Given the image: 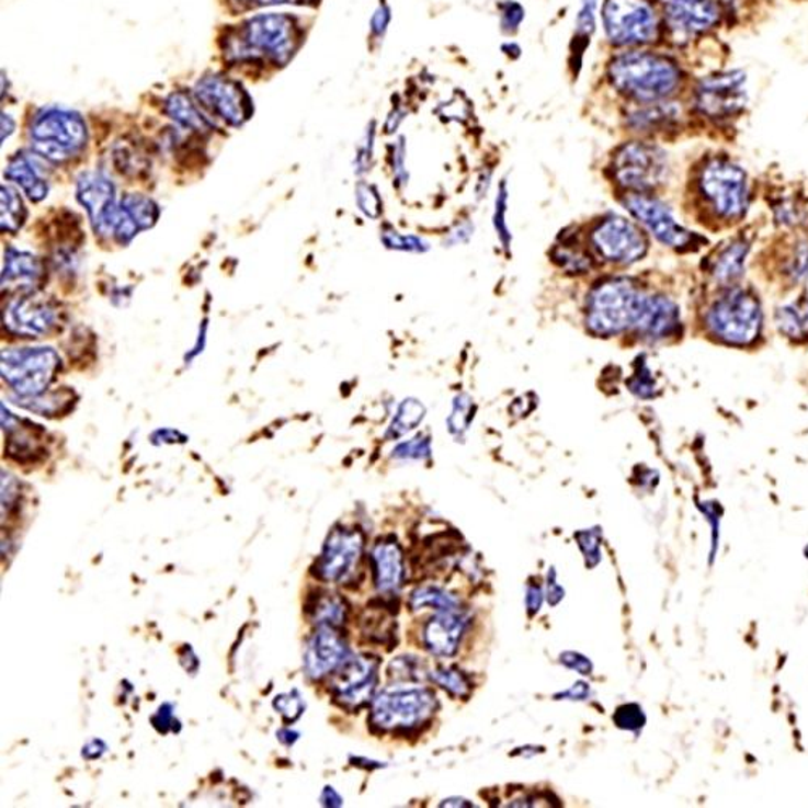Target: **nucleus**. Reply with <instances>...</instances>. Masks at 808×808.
I'll list each match as a JSON object with an SVG mask.
<instances>
[{
    "instance_id": "nucleus-1",
    "label": "nucleus",
    "mask_w": 808,
    "mask_h": 808,
    "mask_svg": "<svg viewBox=\"0 0 808 808\" xmlns=\"http://www.w3.org/2000/svg\"><path fill=\"white\" fill-rule=\"evenodd\" d=\"M301 43L295 19L278 13L258 15L227 37V57L234 60H271L286 65Z\"/></svg>"
},
{
    "instance_id": "nucleus-2",
    "label": "nucleus",
    "mask_w": 808,
    "mask_h": 808,
    "mask_svg": "<svg viewBox=\"0 0 808 808\" xmlns=\"http://www.w3.org/2000/svg\"><path fill=\"white\" fill-rule=\"evenodd\" d=\"M610 80L619 93L652 102L673 94L680 70L667 57L650 53H627L610 65Z\"/></svg>"
},
{
    "instance_id": "nucleus-3",
    "label": "nucleus",
    "mask_w": 808,
    "mask_h": 808,
    "mask_svg": "<svg viewBox=\"0 0 808 808\" xmlns=\"http://www.w3.org/2000/svg\"><path fill=\"white\" fill-rule=\"evenodd\" d=\"M436 697L428 685L412 681L388 685L378 692L371 710V722L382 731H411L434 716Z\"/></svg>"
},
{
    "instance_id": "nucleus-4",
    "label": "nucleus",
    "mask_w": 808,
    "mask_h": 808,
    "mask_svg": "<svg viewBox=\"0 0 808 808\" xmlns=\"http://www.w3.org/2000/svg\"><path fill=\"white\" fill-rule=\"evenodd\" d=\"M644 295L627 278L596 285L588 301V327L595 335L610 337L634 327Z\"/></svg>"
},
{
    "instance_id": "nucleus-5",
    "label": "nucleus",
    "mask_w": 808,
    "mask_h": 808,
    "mask_svg": "<svg viewBox=\"0 0 808 808\" xmlns=\"http://www.w3.org/2000/svg\"><path fill=\"white\" fill-rule=\"evenodd\" d=\"M32 139L37 155L50 162H64L87 146V124L77 112L43 109L34 118Z\"/></svg>"
},
{
    "instance_id": "nucleus-6",
    "label": "nucleus",
    "mask_w": 808,
    "mask_h": 808,
    "mask_svg": "<svg viewBox=\"0 0 808 808\" xmlns=\"http://www.w3.org/2000/svg\"><path fill=\"white\" fill-rule=\"evenodd\" d=\"M59 356L53 348H22L2 353V377L16 394L37 397L59 369Z\"/></svg>"
},
{
    "instance_id": "nucleus-7",
    "label": "nucleus",
    "mask_w": 808,
    "mask_h": 808,
    "mask_svg": "<svg viewBox=\"0 0 808 808\" xmlns=\"http://www.w3.org/2000/svg\"><path fill=\"white\" fill-rule=\"evenodd\" d=\"M708 326L728 343L747 344L759 335L762 312L759 301L742 289L721 296L708 312Z\"/></svg>"
},
{
    "instance_id": "nucleus-8",
    "label": "nucleus",
    "mask_w": 808,
    "mask_h": 808,
    "mask_svg": "<svg viewBox=\"0 0 808 808\" xmlns=\"http://www.w3.org/2000/svg\"><path fill=\"white\" fill-rule=\"evenodd\" d=\"M603 25L618 46L650 43L658 34L657 13L649 0H606Z\"/></svg>"
},
{
    "instance_id": "nucleus-9",
    "label": "nucleus",
    "mask_w": 808,
    "mask_h": 808,
    "mask_svg": "<svg viewBox=\"0 0 808 808\" xmlns=\"http://www.w3.org/2000/svg\"><path fill=\"white\" fill-rule=\"evenodd\" d=\"M701 187L719 216L738 218L746 213V173L735 163L718 159L708 162L702 172Z\"/></svg>"
},
{
    "instance_id": "nucleus-10",
    "label": "nucleus",
    "mask_w": 808,
    "mask_h": 808,
    "mask_svg": "<svg viewBox=\"0 0 808 808\" xmlns=\"http://www.w3.org/2000/svg\"><path fill=\"white\" fill-rule=\"evenodd\" d=\"M667 170L664 152L646 143L623 146L613 162V172L619 185L636 191L652 190L660 185L667 177Z\"/></svg>"
},
{
    "instance_id": "nucleus-11",
    "label": "nucleus",
    "mask_w": 808,
    "mask_h": 808,
    "mask_svg": "<svg viewBox=\"0 0 808 808\" xmlns=\"http://www.w3.org/2000/svg\"><path fill=\"white\" fill-rule=\"evenodd\" d=\"M194 98L210 114L217 115L231 126H241L251 118L252 101L244 88L230 78L214 75L196 84Z\"/></svg>"
},
{
    "instance_id": "nucleus-12",
    "label": "nucleus",
    "mask_w": 808,
    "mask_h": 808,
    "mask_svg": "<svg viewBox=\"0 0 808 808\" xmlns=\"http://www.w3.org/2000/svg\"><path fill=\"white\" fill-rule=\"evenodd\" d=\"M592 244L606 261L633 264L647 251L646 238L623 217H608L593 230Z\"/></svg>"
},
{
    "instance_id": "nucleus-13",
    "label": "nucleus",
    "mask_w": 808,
    "mask_h": 808,
    "mask_svg": "<svg viewBox=\"0 0 808 808\" xmlns=\"http://www.w3.org/2000/svg\"><path fill=\"white\" fill-rule=\"evenodd\" d=\"M378 683V660L371 655L348 657L332 681V694L343 707L357 708L373 698Z\"/></svg>"
},
{
    "instance_id": "nucleus-14",
    "label": "nucleus",
    "mask_w": 808,
    "mask_h": 808,
    "mask_svg": "<svg viewBox=\"0 0 808 808\" xmlns=\"http://www.w3.org/2000/svg\"><path fill=\"white\" fill-rule=\"evenodd\" d=\"M78 201L87 207L95 234L115 235L118 225L124 220L125 210L115 206L114 185L101 173H83L78 180Z\"/></svg>"
},
{
    "instance_id": "nucleus-15",
    "label": "nucleus",
    "mask_w": 808,
    "mask_h": 808,
    "mask_svg": "<svg viewBox=\"0 0 808 808\" xmlns=\"http://www.w3.org/2000/svg\"><path fill=\"white\" fill-rule=\"evenodd\" d=\"M364 535L356 528H333L317 560V578L326 582H343L356 568L363 555Z\"/></svg>"
},
{
    "instance_id": "nucleus-16",
    "label": "nucleus",
    "mask_w": 808,
    "mask_h": 808,
    "mask_svg": "<svg viewBox=\"0 0 808 808\" xmlns=\"http://www.w3.org/2000/svg\"><path fill=\"white\" fill-rule=\"evenodd\" d=\"M746 75L728 71L702 81L697 91V107L708 117L721 118L736 114L746 104Z\"/></svg>"
},
{
    "instance_id": "nucleus-17",
    "label": "nucleus",
    "mask_w": 808,
    "mask_h": 808,
    "mask_svg": "<svg viewBox=\"0 0 808 808\" xmlns=\"http://www.w3.org/2000/svg\"><path fill=\"white\" fill-rule=\"evenodd\" d=\"M627 209L639 218L655 235L657 240L671 248H681L691 243L692 235L674 221L670 209L660 201L647 196H630L626 201Z\"/></svg>"
},
{
    "instance_id": "nucleus-18",
    "label": "nucleus",
    "mask_w": 808,
    "mask_h": 808,
    "mask_svg": "<svg viewBox=\"0 0 808 808\" xmlns=\"http://www.w3.org/2000/svg\"><path fill=\"white\" fill-rule=\"evenodd\" d=\"M348 647L337 627L317 626L305 650V671L311 680H322L342 667Z\"/></svg>"
},
{
    "instance_id": "nucleus-19",
    "label": "nucleus",
    "mask_w": 808,
    "mask_h": 808,
    "mask_svg": "<svg viewBox=\"0 0 808 808\" xmlns=\"http://www.w3.org/2000/svg\"><path fill=\"white\" fill-rule=\"evenodd\" d=\"M467 624L469 619L459 606L435 612V615L424 624V629H422V642L425 649L435 657H453L462 646Z\"/></svg>"
},
{
    "instance_id": "nucleus-20",
    "label": "nucleus",
    "mask_w": 808,
    "mask_h": 808,
    "mask_svg": "<svg viewBox=\"0 0 808 808\" xmlns=\"http://www.w3.org/2000/svg\"><path fill=\"white\" fill-rule=\"evenodd\" d=\"M3 323L19 335L37 337L49 332L56 323V311L39 296H23L3 314Z\"/></svg>"
},
{
    "instance_id": "nucleus-21",
    "label": "nucleus",
    "mask_w": 808,
    "mask_h": 808,
    "mask_svg": "<svg viewBox=\"0 0 808 808\" xmlns=\"http://www.w3.org/2000/svg\"><path fill=\"white\" fill-rule=\"evenodd\" d=\"M671 29L685 34H697L714 29L719 9L714 0H663Z\"/></svg>"
},
{
    "instance_id": "nucleus-22",
    "label": "nucleus",
    "mask_w": 808,
    "mask_h": 808,
    "mask_svg": "<svg viewBox=\"0 0 808 808\" xmlns=\"http://www.w3.org/2000/svg\"><path fill=\"white\" fill-rule=\"evenodd\" d=\"M680 323V311L676 305L663 296L644 295L637 314L636 327L642 335L650 339H664L673 333Z\"/></svg>"
},
{
    "instance_id": "nucleus-23",
    "label": "nucleus",
    "mask_w": 808,
    "mask_h": 808,
    "mask_svg": "<svg viewBox=\"0 0 808 808\" xmlns=\"http://www.w3.org/2000/svg\"><path fill=\"white\" fill-rule=\"evenodd\" d=\"M371 561H373L374 582L378 591L384 593L400 591L406 571L403 550L398 542H378L371 555Z\"/></svg>"
},
{
    "instance_id": "nucleus-24",
    "label": "nucleus",
    "mask_w": 808,
    "mask_h": 808,
    "mask_svg": "<svg viewBox=\"0 0 808 808\" xmlns=\"http://www.w3.org/2000/svg\"><path fill=\"white\" fill-rule=\"evenodd\" d=\"M43 275V265L29 252L10 248L5 252L2 283L7 285H32Z\"/></svg>"
},
{
    "instance_id": "nucleus-25",
    "label": "nucleus",
    "mask_w": 808,
    "mask_h": 808,
    "mask_svg": "<svg viewBox=\"0 0 808 808\" xmlns=\"http://www.w3.org/2000/svg\"><path fill=\"white\" fill-rule=\"evenodd\" d=\"M5 177L19 183L33 203L43 201L47 196V191H49L46 180L39 175L32 160L23 155H19L15 159L10 160L9 167L5 170Z\"/></svg>"
},
{
    "instance_id": "nucleus-26",
    "label": "nucleus",
    "mask_w": 808,
    "mask_h": 808,
    "mask_svg": "<svg viewBox=\"0 0 808 808\" xmlns=\"http://www.w3.org/2000/svg\"><path fill=\"white\" fill-rule=\"evenodd\" d=\"M166 112L173 122L185 126V128L191 129V132L200 133V135L209 133L210 129H213V125H210L209 121L201 114L200 107L194 104L193 99H191L186 93H183V91L173 93L169 99H167Z\"/></svg>"
},
{
    "instance_id": "nucleus-27",
    "label": "nucleus",
    "mask_w": 808,
    "mask_h": 808,
    "mask_svg": "<svg viewBox=\"0 0 808 808\" xmlns=\"http://www.w3.org/2000/svg\"><path fill=\"white\" fill-rule=\"evenodd\" d=\"M409 606H411L412 612L428 608V606L435 610V612H440V610L458 608L459 600L452 593L446 592L445 589L436 588V585H424V588L416 589L411 593Z\"/></svg>"
},
{
    "instance_id": "nucleus-28",
    "label": "nucleus",
    "mask_w": 808,
    "mask_h": 808,
    "mask_svg": "<svg viewBox=\"0 0 808 808\" xmlns=\"http://www.w3.org/2000/svg\"><path fill=\"white\" fill-rule=\"evenodd\" d=\"M309 613H311L317 626L326 624V626L339 627L346 619V606H344L343 600L333 595V593H323V595L317 596L312 608H309Z\"/></svg>"
},
{
    "instance_id": "nucleus-29",
    "label": "nucleus",
    "mask_w": 808,
    "mask_h": 808,
    "mask_svg": "<svg viewBox=\"0 0 808 808\" xmlns=\"http://www.w3.org/2000/svg\"><path fill=\"white\" fill-rule=\"evenodd\" d=\"M776 323L781 332L793 339L808 333V303H794V305L784 306L776 314Z\"/></svg>"
},
{
    "instance_id": "nucleus-30",
    "label": "nucleus",
    "mask_w": 808,
    "mask_h": 808,
    "mask_svg": "<svg viewBox=\"0 0 808 808\" xmlns=\"http://www.w3.org/2000/svg\"><path fill=\"white\" fill-rule=\"evenodd\" d=\"M747 247L744 243H735L726 248L718 255V261L714 265V275L716 281L732 282L742 274V265H744Z\"/></svg>"
},
{
    "instance_id": "nucleus-31",
    "label": "nucleus",
    "mask_w": 808,
    "mask_h": 808,
    "mask_svg": "<svg viewBox=\"0 0 808 808\" xmlns=\"http://www.w3.org/2000/svg\"><path fill=\"white\" fill-rule=\"evenodd\" d=\"M26 209L19 191L12 186H2V230L16 234L25 224Z\"/></svg>"
},
{
    "instance_id": "nucleus-32",
    "label": "nucleus",
    "mask_w": 808,
    "mask_h": 808,
    "mask_svg": "<svg viewBox=\"0 0 808 808\" xmlns=\"http://www.w3.org/2000/svg\"><path fill=\"white\" fill-rule=\"evenodd\" d=\"M425 416V408L418 400H405L403 403L398 408L397 416H395L394 422H391L390 432L388 436L391 439H400L408 434V432L414 431L422 419Z\"/></svg>"
},
{
    "instance_id": "nucleus-33",
    "label": "nucleus",
    "mask_w": 808,
    "mask_h": 808,
    "mask_svg": "<svg viewBox=\"0 0 808 808\" xmlns=\"http://www.w3.org/2000/svg\"><path fill=\"white\" fill-rule=\"evenodd\" d=\"M431 680L452 697L466 698L473 691L469 678L456 668H436L431 673Z\"/></svg>"
},
{
    "instance_id": "nucleus-34",
    "label": "nucleus",
    "mask_w": 808,
    "mask_h": 808,
    "mask_svg": "<svg viewBox=\"0 0 808 808\" xmlns=\"http://www.w3.org/2000/svg\"><path fill=\"white\" fill-rule=\"evenodd\" d=\"M122 206L133 220L138 225L139 230L152 227L156 224L157 217H159V210L157 206L148 197L139 196V194H128L122 200Z\"/></svg>"
},
{
    "instance_id": "nucleus-35",
    "label": "nucleus",
    "mask_w": 808,
    "mask_h": 808,
    "mask_svg": "<svg viewBox=\"0 0 808 808\" xmlns=\"http://www.w3.org/2000/svg\"><path fill=\"white\" fill-rule=\"evenodd\" d=\"M578 547L581 548L588 568H595L602 561V528L592 527L574 534Z\"/></svg>"
},
{
    "instance_id": "nucleus-36",
    "label": "nucleus",
    "mask_w": 808,
    "mask_h": 808,
    "mask_svg": "<svg viewBox=\"0 0 808 808\" xmlns=\"http://www.w3.org/2000/svg\"><path fill=\"white\" fill-rule=\"evenodd\" d=\"M676 117V111L671 105L668 107H661V105H655V107L644 109V111L637 112L630 117V124L634 128H640L642 132L646 129H653L657 126L668 124Z\"/></svg>"
},
{
    "instance_id": "nucleus-37",
    "label": "nucleus",
    "mask_w": 808,
    "mask_h": 808,
    "mask_svg": "<svg viewBox=\"0 0 808 808\" xmlns=\"http://www.w3.org/2000/svg\"><path fill=\"white\" fill-rule=\"evenodd\" d=\"M473 418V403H470V398L466 397V395H459L455 400V405H453L452 416L448 418L449 431L455 435L465 434L467 429H469Z\"/></svg>"
},
{
    "instance_id": "nucleus-38",
    "label": "nucleus",
    "mask_w": 808,
    "mask_h": 808,
    "mask_svg": "<svg viewBox=\"0 0 808 808\" xmlns=\"http://www.w3.org/2000/svg\"><path fill=\"white\" fill-rule=\"evenodd\" d=\"M397 459H409V462H422L431 456V440L429 436L418 435L409 442L400 443L394 449Z\"/></svg>"
},
{
    "instance_id": "nucleus-39",
    "label": "nucleus",
    "mask_w": 808,
    "mask_h": 808,
    "mask_svg": "<svg viewBox=\"0 0 808 808\" xmlns=\"http://www.w3.org/2000/svg\"><path fill=\"white\" fill-rule=\"evenodd\" d=\"M613 721L624 731H639L646 725L647 718L639 705L624 704L613 715Z\"/></svg>"
},
{
    "instance_id": "nucleus-40",
    "label": "nucleus",
    "mask_w": 808,
    "mask_h": 808,
    "mask_svg": "<svg viewBox=\"0 0 808 808\" xmlns=\"http://www.w3.org/2000/svg\"><path fill=\"white\" fill-rule=\"evenodd\" d=\"M274 707L281 712L286 721H296L305 712V702L298 691H292L289 694L278 695L274 701Z\"/></svg>"
},
{
    "instance_id": "nucleus-41",
    "label": "nucleus",
    "mask_w": 808,
    "mask_h": 808,
    "mask_svg": "<svg viewBox=\"0 0 808 808\" xmlns=\"http://www.w3.org/2000/svg\"><path fill=\"white\" fill-rule=\"evenodd\" d=\"M384 243L391 249H400V251L424 252L429 247L421 238L412 237V235H400L398 231H385Z\"/></svg>"
},
{
    "instance_id": "nucleus-42",
    "label": "nucleus",
    "mask_w": 808,
    "mask_h": 808,
    "mask_svg": "<svg viewBox=\"0 0 808 808\" xmlns=\"http://www.w3.org/2000/svg\"><path fill=\"white\" fill-rule=\"evenodd\" d=\"M356 201L357 206L367 217L377 218L380 216L382 201L375 187L366 185V183H360L356 187Z\"/></svg>"
},
{
    "instance_id": "nucleus-43",
    "label": "nucleus",
    "mask_w": 808,
    "mask_h": 808,
    "mask_svg": "<svg viewBox=\"0 0 808 808\" xmlns=\"http://www.w3.org/2000/svg\"><path fill=\"white\" fill-rule=\"evenodd\" d=\"M555 259L561 262L562 268L576 272V274H582V272L591 269V258L582 254V252L574 251V249L560 248L555 252Z\"/></svg>"
},
{
    "instance_id": "nucleus-44",
    "label": "nucleus",
    "mask_w": 808,
    "mask_h": 808,
    "mask_svg": "<svg viewBox=\"0 0 808 808\" xmlns=\"http://www.w3.org/2000/svg\"><path fill=\"white\" fill-rule=\"evenodd\" d=\"M595 9L596 0H582L581 10L578 13V20H576V33L582 39H588L589 36L595 30Z\"/></svg>"
},
{
    "instance_id": "nucleus-45",
    "label": "nucleus",
    "mask_w": 808,
    "mask_h": 808,
    "mask_svg": "<svg viewBox=\"0 0 808 808\" xmlns=\"http://www.w3.org/2000/svg\"><path fill=\"white\" fill-rule=\"evenodd\" d=\"M560 663L562 667L568 668V670H572L576 671V673L581 674V676H591L593 671L591 658L579 652H572V650H568V652H562L560 655Z\"/></svg>"
},
{
    "instance_id": "nucleus-46",
    "label": "nucleus",
    "mask_w": 808,
    "mask_h": 808,
    "mask_svg": "<svg viewBox=\"0 0 808 808\" xmlns=\"http://www.w3.org/2000/svg\"><path fill=\"white\" fill-rule=\"evenodd\" d=\"M524 20V9L516 2H504L501 5V26L504 32H516Z\"/></svg>"
},
{
    "instance_id": "nucleus-47",
    "label": "nucleus",
    "mask_w": 808,
    "mask_h": 808,
    "mask_svg": "<svg viewBox=\"0 0 808 808\" xmlns=\"http://www.w3.org/2000/svg\"><path fill=\"white\" fill-rule=\"evenodd\" d=\"M507 186L501 185L500 194H498L497 197L496 227L498 235H500L501 241H503L504 247L508 248V244H510V231H508L507 220H504V214H507Z\"/></svg>"
},
{
    "instance_id": "nucleus-48",
    "label": "nucleus",
    "mask_w": 808,
    "mask_h": 808,
    "mask_svg": "<svg viewBox=\"0 0 808 808\" xmlns=\"http://www.w3.org/2000/svg\"><path fill=\"white\" fill-rule=\"evenodd\" d=\"M20 497V486L15 477L2 470V513L12 510Z\"/></svg>"
},
{
    "instance_id": "nucleus-49",
    "label": "nucleus",
    "mask_w": 808,
    "mask_h": 808,
    "mask_svg": "<svg viewBox=\"0 0 808 808\" xmlns=\"http://www.w3.org/2000/svg\"><path fill=\"white\" fill-rule=\"evenodd\" d=\"M418 658H411V657H400L397 658V660L391 663V667H395V676L398 678V680L403 681H414L419 680V663Z\"/></svg>"
},
{
    "instance_id": "nucleus-50",
    "label": "nucleus",
    "mask_w": 808,
    "mask_h": 808,
    "mask_svg": "<svg viewBox=\"0 0 808 808\" xmlns=\"http://www.w3.org/2000/svg\"><path fill=\"white\" fill-rule=\"evenodd\" d=\"M589 695H591V685L585 683V681H578V683L572 684V687H569L568 691L560 692V694H555V701H588Z\"/></svg>"
},
{
    "instance_id": "nucleus-51",
    "label": "nucleus",
    "mask_w": 808,
    "mask_h": 808,
    "mask_svg": "<svg viewBox=\"0 0 808 808\" xmlns=\"http://www.w3.org/2000/svg\"><path fill=\"white\" fill-rule=\"evenodd\" d=\"M390 9H388L387 3H380L378 9L375 10L373 20H371V30H373L375 36H384L388 25H390Z\"/></svg>"
},
{
    "instance_id": "nucleus-52",
    "label": "nucleus",
    "mask_w": 808,
    "mask_h": 808,
    "mask_svg": "<svg viewBox=\"0 0 808 808\" xmlns=\"http://www.w3.org/2000/svg\"><path fill=\"white\" fill-rule=\"evenodd\" d=\"M545 596H547L550 606H557L558 603L565 599V589H562V585L557 582V571H555V568H550V571H548L547 591H545Z\"/></svg>"
},
{
    "instance_id": "nucleus-53",
    "label": "nucleus",
    "mask_w": 808,
    "mask_h": 808,
    "mask_svg": "<svg viewBox=\"0 0 808 808\" xmlns=\"http://www.w3.org/2000/svg\"><path fill=\"white\" fill-rule=\"evenodd\" d=\"M545 592L538 584H528L526 591V608L528 616L537 615L540 612L542 603H544Z\"/></svg>"
},
{
    "instance_id": "nucleus-54",
    "label": "nucleus",
    "mask_w": 808,
    "mask_h": 808,
    "mask_svg": "<svg viewBox=\"0 0 808 808\" xmlns=\"http://www.w3.org/2000/svg\"><path fill=\"white\" fill-rule=\"evenodd\" d=\"M172 722L173 707L170 704H163L162 707L157 710V714L152 716V725H155L157 731L163 732V735L169 731Z\"/></svg>"
},
{
    "instance_id": "nucleus-55",
    "label": "nucleus",
    "mask_w": 808,
    "mask_h": 808,
    "mask_svg": "<svg viewBox=\"0 0 808 808\" xmlns=\"http://www.w3.org/2000/svg\"><path fill=\"white\" fill-rule=\"evenodd\" d=\"M647 375H637L636 378H633V380H630V390H633L634 394L637 395V397L647 398L652 397L653 395V382L650 380Z\"/></svg>"
},
{
    "instance_id": "nucleus-56",
    "label": "nucleus",
    "mask_w": 808,
    "mask_h": 808,
    "mask_svg": "<svg viewBox=\"0 0 808 808\" xmlns=\"http://www.w3.org/2000/svg\"><path fill=\"white\" fill-rule=\"evenodd\" d=\"M373 141L374 129H371V132H367L363 148L360 149V155H357V167L361 170H367V167H369V159L373 157Z\"/></svg>"
},
{
    "instance_id": "nucleus-57",
    "label": "nucleus",
    "mask_w": 808,
    "mask_h": 808,
    "mask_svg": "<svg viewBox=\"0 0 808 808\" xmlns=\"http://www.w3.org/2000/svg\"><path fill=\"white\" fill-rule=\"evenodd\" d=\"M394 170L395 175H397L398 180H403V183L406 182V170H405V143L403 139H400L398 141V145L395 146V152H394Z\"/></svg>"
},
{
    "instance_id": "nucleus-58",
    "label": "nucleus",
    "mask_w": 808,
    "mask_h": 808,
    "mask_svg": "<svg viewBox=\"0 0 808 808\" xmlns=\"http://www.w3.org/2000/svg\"><path fill=\"white\" fill-rule=\"evenodd\" d=\"M248 3L249 9H255V7L264 5H281V3H295V5H316L319 0H244Z\"/></svg>"
},
{
    "instance_id": "nucleus-59",
    "label": "nucleus",
    "mask_w": 808,
    "mask_h": 808,
    "mask_svg": "<svg viewBox=\"0 0 808 808\" xmlns=\"http://www.w3.org/2000/svg\"><path fill=\"white\" fill-rule=\"evenodd\" d=\"M105 750H107V746H105L101 739H93V741L88 742V744L83 747V756L87 760H98L104 755Z\"/></svg>"
},
{
    "instance_id": "nucleus-60",
    "label": "nucleus",
    "mask_w": 808,
    "mask_h": 808,
    "mask_svg": "<svg viewBox=\"0 0 808 808\" xmlns=\"http://www.w3.org/2000/svg\"><path fill=\"white\" fill-rule=\"evenodd\" d=\"M320 804H322L323 807H342L343 799L332 786H327L326 789L322 790V796H320Z\"/></svg>"
},
{
    "instance_id": "nucleus-61",
    "label": "nucleus",
    "mask_w": 808,
    "mask_h": 808,
    "mask_svg": "<svg viewBox=\"0 0 808 808\" xmlns=\"http://www.w3.org/2000/svg\"><path fill=\"white\" fill-rule=\"evenodd\" d=\"M277 738L281 739L283 744L292 746L298 741L299 735L298 732L289 731V729H282V731L277 732Z\"/></svg>"
},
{
    "instance_id": "nucleus-62",
    "label": "nucleus",
    "mask_w": 808,
    "mask_h": 808,
    "mask_svg": "<svg viewBox=\"0 0 808 808\" xmlns=\"http://www.w3.org/2000/svg\"><path fill=\"white\" fill-rule=\"evenodd\" d=\"M440 807H474V804L462 799V797H449V799L443 800Z\"/></svg>"
},
{
    "instance_id": "nucleus-63",
    "label": "nucleus",
    "mask_w": 808,
    "mask_h": 808,
    "mask_svg": "<svg viewBox=\"0 0 808 808\" xmlns=\"http://www.w3.org/2000/svg\"><path fill=\"white\" fill-rule=\"evenodd\" d=\"M13 128H15V124H13L12 117H10V115L3 114L2 115V141H5L7 136L12 135Z\"/></svg>"
}]
</instances>
